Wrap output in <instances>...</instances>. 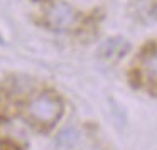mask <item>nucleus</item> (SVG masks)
I'll return each instance as SVG.
<instances>
[{"instance_id": "obj_1", "label": "nucleus", "mask_w": 157, "mask_h": 150, "mask_svg": "<svg viewBox=\"0 0 157 150\" xmlns=\"http://www.w3.org/2000/svg\"><path fill=\"white\" fill-rule=\"evenodd\" d=\"M27 115L39 125H54L63 115V103L58 96L51 95V93H44L29 101Z\"/></svg>"}, {"instance_id": "obj_5", "label": "nucleus", "mask_w": 157, "mask_h": 150, "mask_svg": "<svg viewBox=\"0 0 157 150\" xmlns=\"http://www.w3.org/2000/svg\"><path fill=\"white\" fill-rule=\"evenodd\" d=\"M59 143L61 145H64V147H69V145H73V143L78 140V132H76L75 128H66V130H63L61 133H59Z\"/></svg>"}, {"instance_id": "obj_2", "label": "nucleus", "mask_w": 157, "mask_h": 150, "mask_svg": "<svg viewBox=\"0 0 157 150\" xmlns=\"http://www.w3.org/2000/svg\"><path fill=\"white\" fill-rule=\"evenodd\" d=\"M46 22L52 31H69L78 22V12L68 2H54L46 14Z\"/></svg>"}, {"instance_id": "obj_6", "label": "nucleus", "mask_w": 157, "mask_h": 150, "mask_svg": "<svg viewBox=\"0 0 157 150\" xmlns=\"http://www.w3.org/2000/svg\"><path fill=\"white\" fill-rule=\"evenodd\" d=\"M144 68H145L147 76H149L150 79H154V81H157V52L152 54L149 59H147Z\"/></svg>"}, {"instance_id": "obj_3", "label": "nucleus", "mask_w": 157, "mask_h": 150, "mask_svg": "<svg viewBox=\"0 0 157 150\" xmlns=\"http://www.w3.org/2000/svg\"><path fill=\"white\" fill-rule=\"evenodd\" d=\"M128 49H130V44H128L127 39L110 37V39H106L105 42H101V46H100V49H98V54L105 59L113 61V59L123 58V56L128 52Z\"/></svg>"}, {"instance_id": "obj_4", "label": "nucleus", "mask_w": 157, "mask_h": 150, "mask_svg": "<svg viewBox=\"0 0 157 150\" xmlns=\"http://www.w3.org/2000/svg\"><path fill=\"white\" fill-rule=\"evenodd\" d=\"M132 12L135 19L142 22H150L157 17V4L155 0H133Z\"/></svg>"}, {"instance_id": "obj_7", "label": "nucleus", "mask_w": 157, "mask_h": 150, "mask_svg": "<svg viewBox=\"0 0 157 150\" xmlns=\"http://www.w3.org/2000/svg\"><path fill=\"white\" fill-rule=\"evenodd\" d=\"M5 42H4V37H2V36H0V46H4Z\"/></svg>"}]
</instances>
